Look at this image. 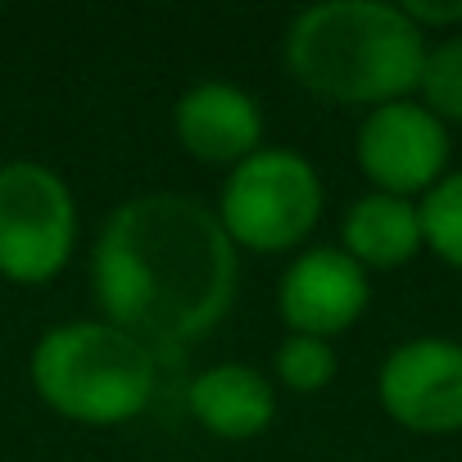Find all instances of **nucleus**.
Instances as JSON below:
<instances>
[{"label": "nucleus", "instance_id": "obj_1", "mask_svg": "<svg viewBox=\"0 0 462 462\" xmlns=\"http://www.w3.org/2000/svg\"><path fill=\"white\" fill-rule=\"evenodd\" d=\"M241 250L217 213L190 195L123 199L91 250V295L109 327L141 340L154 363L199 345L236 304Z\"/></svg>", "mask_w": 462, "mask_h": 462}, {"label": "nucleus", "instance_id": "obj_2", "mask_svg": "<svg viewBox=\"0 0 462 462\" xmlns=\"http://www.w3.org/2000/svg\"><path fill=\"white\" fill-rule=\"evenodd\" d=\"M430 37L390 0H322L291 19L282 37L286 73L318 100L381 109L408 100Z\"/></svg>", "mask_w": 462, "mask_h": 462}, {"label": "nucleus", "instance_id": "obj_3", "mask_svg": "<svg viewBox=\"0 0 462 462\" xmlns=\"http://www.w3.org/2000/svg\"><path fill=\"white\" fill-rule=\"evenodd\" d=\"M28 376L37 399L78 426L136 421L159 390L154 354L105 318L51 327L32 345Z\"/></svg>", "mask_w": 462, "mask_h": 462}, {"label": "nucleus", "instance_id": "obj_4", "mask_svg": "<svg viewBox=\"0 0 462 462\" xmlns=\"http://www.w3.org/2000/svg\"><path fill=\"white\" fill-rule=\"evenodd\" d=\"M327 190L318 168L295 150H254L231 168L217 199V222L236 250L286 254L313 236Z\"/></svg>", "mask_w": 462, "mask_h": 462}, {"label": "nucleus", "instance_id": "obj_5", "mask_svg": "<svg viewBox=\"0 0 462 462\" xmlns=\"http://www.w3.org/2000/svg\"><path fill=\"white\" fill-rule=\"evenodd\" d=\"M73 245V186L37 159L0 163V277L14 286H46L69 268Z\"/></svg>", "mask_w": 462, "mask_h": 462}, {"label": "nucleus", "instance_id": "obj_6", "mask_svg": "<svg viewBox=\"0 0 462 462\" xmlns=\"http://www.w3.org/2000/svg\"><path fill=\"white\" fill-rule=\"evenodd\" d=\"M358 168L381 195L421 199L448 172V127L421 100H390L367 109L354 141Z\"/></svg>", "mask_w": 462, "mask_h": 462}, {"label": "nucleus", "instance_id": "obj_7", "mask_svg": "<svg viewBox=\"0 0 462 462\" xmlns=\"http://www.w3.org/2000/svg\"><path fill=\"white\" fill-rule=\"evenodd\" d=\"M376 399L385 417L412 435L462 430V340L417 336L385 354L376 372Z\"/></svg>", "mask_w": 462, "mask_h": 462}, {"label": "nucleus", "instance_id": "obj_8", "mask_svg": "<svg viewBox=\"0 0 462 462\" xmlns=\"http://www.w3.org/2000/svg\"><path fill=\"white\" fill-rule=\"evenodd\" d=\"M367 300L372 282L340 245H313L295 254L277 282V318L291 336L331 340L367 313Z\"/></svg>", "mask_w": 462, "mask_h": 462}, {"label": "nucleus", "instance_id": "obj_9", "mask_svg": "<svg viewBox=\"0 0 462 462\" xmlns=\"http://www.w3.org/2000/svg\"><path fill=\"white\" fill-rule=\"evenodd\" d=\"M172 132L199 163H245L263 150V109L236 82H195L172 105Z\"/></svg>", "mask_w": 462, "mask_h": 462}, {"label": "nucleus", "instance_id": "obj_10", "mask_svg": "<svg viewBox=\"0 0 462 462\" xmlns=\"http://www.w3.org/2000/svg\"><path fill=\"white\" fill-rule=\"evenodd\" d=\"M186 412L204 435L245 444L277 421V385L250 363H213L190 376Z\"/></svg>", "mask_w": 462, "mask_h": 462}, {"label": "nucleus", "instance_id": "obj_11", "mask_svg": "<svg viewBox=\"0 0 462 462\" xmlns=\"http://www.w3.org/2000/svg\"><path fill=\"white\" fill-rule=\"evenodd\" d=\"M340 250L363 273H390V268L412 263L426 250L417 199H399V195H381V190L358 195L340 222Z\"/></svg>", "mask_w": 462, "mask_h": 462}, {"label": "nucleus", "instance_id": "obj_12", "mask_svg": "<svg viewBox=\"0 0 462 462\" xmlns=\"http://www.w3.org/2000/svg\"><path fill=\"white\" fill-rule=\"evenodd\" d=\"M417 217H421V241L426 250L462 273V168L444 172L421 199H417Z\"/></svg>", "mask_w": 462, "mask_h": 462}, {"label": "nucleus", "instance_id": "obj_13", "mask_svg": "<svg viewBox=\"0 0 462 462\" xmlns=\"http://www.w3.org/2000/svg\"><path fill=\"white\" fill-rule=\"evenodd\" d=\"M417 100L448 127L462 123V32H448L426 46L421 78H417Z\"/></svg>", "mask_w": 462, "mask_h": 462}, {"label": "nucleus", "instance_id": "obj_14", "mask_svg": "<svg viewBox=\"0 0 462 462\" xmlns=\"http://www.w3.org/2000/svg\"><path fill=\"white\" fill-rule=\"evenodd\" d=\"M273 372L295 394H318L336 381V349L318 336H286L273 354Z\"/></svg>", "mask_w": 462, "mask_h": 462}, {"label": "nucleus", "instance_id": "obj_15", "mask_svg": "<svg viewBox=\"0 0 462 462\" xmlns=\"http://www.w3.org/2000/svg\"><path fill=\"white\" fill-rule=\"evenodd\" d=\"M403 14L430 37L435 28H462V0H457V5H426V0H408V5H403Z\"/></svg>", "mask_w": 462, "mask_h": 462}]
</instances>
